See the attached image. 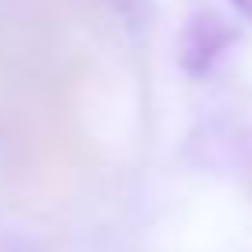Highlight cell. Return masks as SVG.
Segmentation results:
<instances>
[{
    "mask_svg": "<svg viewBox=\"0 0 252 252\" xmlns=\"http://www.w3.org/2000/svg\"><path fill=\"white\" fill-rule=\"evenodd\" d=\"M237 45V26L215 8H193L189 19L182 23L174 60L186 78H208L215 63Z\"/></svg>",
    "mask_w": 252,
    "mask_h": 252,
    "instance_id": "cell-1",
    "label": "cell"
},
{
    "mask_svg": "<svg viewBox=\"0 0 252 252\" xmlns=\"http://www.w3.org/2000/svg\"><path fill=\"white\" fill-rule=\"evenodd\" d=\"M108 11H115V15H123V19H137L145 11V0H100Z\"/></svg>",
    "mask_w": 252,
    "mask_h": 252,
    "instance_id": "cell-2",
    "label": "cell"
},
{
    "mask_svg": "<svg viewBox=\"0 0 252 252\" xmlns=\"http://www.w3.org/2000/svg\"><path fill=\"white\" fill-rule=\"evenodd\" d=\"M234 4V11L245 19V23H252V0H230Z\"/></svg>",
    "mask_w": 252,
    "mask_h": 252,
    "instance_id": "cell-3",
    "label": "cell"
}]
</instances>
